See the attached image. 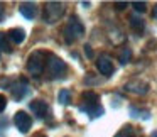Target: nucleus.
<instances>
[{"label": "nucleus", "mask_w": 157, "mask_h": 137, "mask_svg": "<svg viewBox=\"0 0 157 137\" xmlns=\"http://www.w3.org/2000/svg\"><path fill=\"white\" fill-rule=\"evenodd\" d=\"M83 34H85V25L81 24V21H79L76 15H73V17L68 21L66 27H64V39H66V42L71 44V42H75L78 37H81Z\"/></svg>", "instance_id": "obj_1"}, {"label": "nucleus", "mask_w": 157, "mask_h": 137, "mask_svg": "<svg viewBox=\"0 0 157 137\" xmlns=\"http://www.w3.org/2000/svg\"><path fill=\"white\" fill-rule=\"evenodd\" d=\"M46 65H48V61H46V54L42 51H34L27 58V71L34 76L42 75Z\"/></svg>", "instance_id": "obj_2"}, {"label": "nucleus", "mask_w": 157, "mask_h": 137, "mask_svg": "<svg viewBox=\"0 0 157 137\" xmlns=\"http://www.w3.org/2000/svg\"><path fill=\"white\" fill-rule=\"evenodd\" d=\"M64 14V5L59 2H49L44 7V21L48 24H54L61 19V15Z\"/></svg>", "instance_id": "obj_3"}, {"label": "nucleus", "mask_w": 157, "mask_h": 137, "mask_svg": "<svg viewBox=\"0 0 157 137\" xmlns=\"http://www.w3.org/2000/svg\"><path fill=\"white\" fill-rule=\"evenodd\" d=\"M46 66H48V71H49V75H51L52 78H61V76L66 73V63L63 61L61 58L54 56V54L48 56V65Z\"/></svg>", "instance_id": "obj_4"}, {"label": "nucleus", "mask_w": 157, "mask_h": 137, "mask_svg": "<svg viewBox=\"0 0 157 137\" xmlns=\"http://www.w3.org/2000/svg\"><path fill=\"white\" fill-rule=\"evenodd\" d=\"M14 123L22 134H27L29 129L32 127V119H31V115H27V113L24 112V110H19L14 115Z\"/></svg>", "instance_id": "obj_5"}, {"label": "nucleus", "mask_w": 157, "mask_h": 137, "mask_svg": "<svg viewBox=\"0 0 157 137\" xmlns=\"http://www.w3.org/2000/svg\"><path fill=\"white\" fill-rule=\"evenodd\" d=\"M123 88L130 93H135V95H145L149 92V83L142 81V80H130L128 83H125Z\"/></svg>", "instance_id": "obj_6"}, {"label": "nucleus", "mask_w": 157, "mask_h": 137, "mask_svg": "<svg viewBox=\"0 0 157 137\" xmlns=\"http://www.w3.org/2000/svg\"><path fill=\"white\" fill-rule=\"evenodd\" d=\"M10 92L14 95L15 100H22L25 95L29 93V85H27V80L25 78H21L19 81H15L14 85L10 86Z\"/></svg>", "instance_id": "obj_7"}, {"label": "nucleus", "mask_w": 157, "mask_h": 137, "mask_svg": "<svg viewBox=\"0 0 157 137\" xmlns=\"http://www.w3.org/2000/svg\"><path fill=\"white\" fill-rule=\"evenodd\" d=\"M96 69H98L100 75H103V76H112L115 66H113L112 59H110L108 56H100L98 61H96Z\"/></svg>", "instance_id": "obj_8"}, {"label": "nucleus", "mask_w": 157, "mask_h": 137, "mask_svg": "<svg viewBox=\"0 0 157 137\" xmlns=\"http://www.w3.org/2000/svg\"><path fill=\"white\" fill-rule=\"evenodd\" d=\"M29 107H31L32 113H34L36 117H39V119H44L46 113L49 112V105L44 102V100H32Z\"/></svg>", "instance_id": "obj_9"}, {"label": "nucleus", "mask_w": 157, "mask_h": 137, "mask_svg": "<svg viewBox=\"0 0 157 137\" xmlns=\"http://www.w3.org/2000/svg\"><path fill=\"white\" fill-rule=\"evenodd\" d=\"M19 10H21V14L24 15L25 19H29V21H32V19L36 17V14H37L36 4H32V2H24V4H21L19 5Z\"/></svg>", "instance_id": "obj_10"}, {"label": "nucleus", "mask_w": 157, "mask_h": 137, "mask_svg": "<svg viewBox=\"0 0 157 137\" xmlns=\"http://www.w3.org/2000/svg\"><path fill=\"white\" fill-rule=\"evenodd\" d=\"M79 108H81L90 119H98L100 115L105 113V108H103L101 105H81Z\"/></svg>", "instance_id": "obj_11"}, {"label": "nucleus", "mask_w": 157, "mask_h": 137, "mask_svg": "<svg viewBox=\"0 0 157 137\" xmlns=\"http://www.w3.org/2000/svg\"><path fill=\"white\" fill-rule=\"evenodd\" d=\"M7 36L14 44H22L24 39H25V31L21 29V27H14V29H10V31L7 32Z\"/></svg>", "instance_id": "obj_12"}, {"label": "nucleus", "mask_w": 157, "mask_h": 137, "mask_svg": "<svg viewBox=\"0 0 157 137\" xmlns=\"http://www.w3.org/2000/svg\"><path fill=\"white\" fill-rule=\"evenodd\" d=\"M81 100H83L81 105H100V95H98V93H95V92H91V90L83 92Z\"/></svg>", "instance_id": "obj_13"}, {"label": "nucleus", "mask_w": 157, "mask_h": 137, "mask_svg": "<svg viewBox=\"0 0 157 137\" xmlns=\"http://www.w3.org/2000/svg\"><path fill=\"white\" fill-rule=\"evenodd\" d=\"M128 22H130V27L135 29L137 32H142L144 29H145V22H144L140 17H135V15H132V17L128 19Z\"/></svg>", "instance_id": "obj_14"}, {"label": "nucleus", "mask_w": 157, "mask_h": 137, "mask_svg": "<svg viewBox=\"0 0 157 137\" xmlns=\"http://www.w3.org/2000/svg\"><path fill=\"white\" fill-rule=\"evenodd\" d=\"M10 39H9L7 32H0V51H4V53H10L12 48H10Z\"/></svg>", "instance_id": "obj_15"}, {"label": "nucleus", "mask_w": 157, "mask_h": 137, "mask_svg": "<svg viewBox=\"0 0 157 137\" xmlns=\"http://www.w3.org/2000/svg\"><path fill=\"white\" fill-rule=\"evenodd\" d=\"M58 102L61 105H69L71 103V93H69V90H61L58 93Z\"/></svg>", "instance_id": "obj_16"}, {"label": "nucleus", "mask_w": 157, "mask_h": 137, "mask_svg": "<svg viewBox=\"0 0 157 137\" xmlns=\"http://www.w3.org/2000/svg\"><path fill=\"white\" fill-rule=\"evenodd\" d=\"M118 56H120V63H122V65H127V63L130 61V58H132V49L130 48H122L120 53H118Z\"/></svg>", "instance_id": "obj_17"}, {"label": "nucleus", "mask_w": 157, "mask_h": 137, "mask_svg": "<svg viewBox=\"0 0 157 137\" xmlns=\"http://www.w3.org/2000/svg\"><path fill=\"white\" fill-rule=\"evenodd\" d=\"M115 137H135V129L132 125H125L120 129V132Z\"/></svg>", "instance_id": "obj_18"}, {"label": "nucleus", "mask_w": 157, "mask_h": 137, "mask_svg": "<svg viewBox=\"0 0 157 137\" xmlns=\"http://www.w3.org/2000/svg\"><path fill=\"white\" fill-rule=\"evenodd\" d=\"M130 115L133 117H144V119H149V112H142V110H137L135 107H130Z\"/></svg>", "instance_id": "obj_19"}, {"label": "nucleus", "mask_w": 157, "mask_h": 137, "mask_svg": "<svg viewBox=\"0 0 157 137\" xmlns=\"http://www.w3.org/2000/svg\"><path fill=\"white\" fill-rule=\"evenodd\" d=\"M130 5H132L137 12H145L147 10V4H145V2H132Z\"/></svg>", "instance_id": "obj_20"}, {"label": "nucleus", "mask_w": 157, "mask_h": 137, "mask_svg": "<svg viewBox=\"0 0 157 137\" xmlns=\"http://www.w3.org/2000/svg\"><path fill=\"white\" fill-rule=\"evenodd\" d=\"M5 107H7V98L4 95H0V113L5 110Z\"/></svg>", "instance_id": "obj_21"}, {"label": "nucleus", "mask_w": 157, "mask_h": 137, "mask_svg": "<svg viewBox=\"0 0 157 137\" xmlns=\"http://www.w3.org/2000/svg\"><path fill=\"white\" fill-rule=\"evenodd\" d=\"M85 54H86V58H93V49L90 44H85Z\"/></svg>", "instance_id": "obj_22"}, {"label": "nucleus", "mask_w": 157, "mask_h": 137, "mask_svg": "<svg viewBox=\"0 0 157 137\" xmlns=\"http://www.w3.org/2000/svg\"><path fill=\"white\" fill-rule=\"evenodd\" d=\"M127 5H128L127 2H117V4H115V9H117V10H123Z\"/></svg>", "instance_id": "obj_23"}, {"label": "nucleus", "mask_w": 157, "mask_h": 137, "mask_svg": "<svg viewBox=\"0 0 157 137\" xmlns=\"http://www.w3.org/2000/svg\"><path fill=\"white\" fill-rule=\"evenodd\" d=\"M4 14H5V10H4V5L0 4V22L4 21Z\"/></svg>", "instance_id": "obj_24"}, {"label": "nucleus", "mask_w": 157, "mask_h": 137, "mask_svg": "<svg viewBox=\"0 0 157 137\" xmlns=\"http://www.w3.org/2000/svg\"><path fill=\"white\" fill-rule=\"evenodd\" d=\"M152 15H154V19L157 21V4L154 5V10H152Z\"/></svg>", "instance_id": "obj_25"}, {"label": "nucleus", "mask_w": 157, "mask_h": 137, "mask_svg": "<svg viewBox=\"0 0 157 137\" xmlns=\"http://www.w3.org/2000/svg\"><path fill=\"white\" fill-rule=\"evenodd\" d=\"M150 137H157V130H154V132L150 134Z\"/></svg>", "instance_id": "obj_26"}, {"label": "nucleus", "mask_w": 157, "mask_h": 137, "mask_svg": "<svg viewBox=\"0 0 157 137\" xmlns=\"http://www.w3.org/2000/svg\"><path fill=\"white\" fill-rule=\"evenodd\" d=\"M39 137H42V135H39Z\"/></svg>", "instance_id": "obj_27"}]
</instances>
